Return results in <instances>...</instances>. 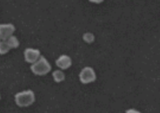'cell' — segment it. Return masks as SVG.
<instances>
[{
    "mask_svg": "<svg viewBox=\"0 0 160 113\" xmlns=\"http://www.w3.org/2000/svg\"><path fill=\"white\" fill-rule=\"evenodd\" d=\"M97 76L95 71L91 67H85L79 74V79L83 84H89L94 81Z\"/></svg>",
    "mask_w": 160,
    "mask_h": 113,
    "instance_id": "3",
    "label": "cell"
},
{
    "mask_svg": "<svg viewBox=\"0 0 160 113\" xmlns=\"http://www.w3.org/2000/svg\"><path fill=\"white\" fill-rule=\"evenodd\" d=\"M6 41L8 43V44H9V47H11V49H13V48H17L20 45L18 39L17 38V37L14 36L13 35L12 36H11L10 37L8 38L6 40Z\"/></svg>",
    "mask_w": 160,
    "mask_h": 113,
    "instance_id": "8",
    "label": "cell"
},
{
    "mask_svg": "<svg viewBox=\"0 0 160 113\" xmlns=\"http://www.w3.org/2000/svg\"><path fill=\"white\" fill-rule=\"evenodd\" d=\"M41 56V52L37 49L27 48L24 51V59L25 61L28 63L33 64Z\"/></svg>",
    "mask_w": 160,
    "mask_h": 113,
    "instance_id": "4",
    "label": "cell"
},
{
    "mask_svg": "<svg viewBox=\"0 0 160 113\" xmlns=\"http://www.w3.org/2000/svg\"><path fill=\"white\" fill-rule=\"evenodd\" d=\"M94 39V37L92 34L90 33H87L83 35V40L87 43L92 42Z\"/></svg>",
    "mask_w": 160,
    "mask_h": 113,
    "instance_id": "10",
    "label": "cell"
},
{
    "mask_svg": "<svg viewBox=\"0 0 160 113\" xmlns=\"http://www.w3.org/2000/svg\"><path fill=\"white\" fill-rule=\"evenodd\" d=\"M11 50L9 44L7 42L6 40H2L0 42V55H5L7 53Z\"/></svg>",
    "mask_w": 160,
    "mask_h": 113,
    "instance_id": "9",
    "label": "cell"
},
{
    "mask_svg": "<svg viewBox=\"0 0 160 113\" xmlns=\"http://www.w3.org/2000/svg\"><path fill=\"white\" fill-rule=\"evenodd\" d=\"M15 31V27L12 23L0 24V37L3 40H6L12 36Z\"/></svg>",
    "mask_w": 160,
    "mask_h": 113,
    "instance_id": "5",
    "label": "cell"
},
{
    "mask_svg": "<svg viewBox=\"0 0 160 113\" xmlns=\"http://www.w3.org/2000/svg\"><path fill=\"white\" fill-rule=\"evenodd\" d=\"M15 102L20 107H28L35 101V95L33 91L27 90L17 93L14 96Z\"/></svg>",
    "mask_w": 160,
    "mask_h": 113,
    "instance_id": "1",
    "label": "cell"
},
{
    "mask_svg": "<svg viewBox=\"0 0 160 113\" xmlns=\"http://www.w3.org/2000/svg\"><path fill=\"white\" fill-rule=\"evenodd\" d=\"M89 1L91 2L95 3H102L103 0H89Z\"/></svg>",
    "mask_w": 160,
    "mask_h": 113,
    "instance_id": "11",
    "label": "cell"
},
{
    "mask_svg": "<svg viewBox=\"0 0 160 113\" xmlns=\"http://www.w3.org/2000/svg\"><path fill=\"white\" fill-rule=\"evenodd\" d=\"M52 76L53 78V80L56 83H60L62 82V81L65 80V76L63 72L60 70H57L53 72Z\"/></svg>",
    "mask_w": 160,
    "mask_h": 113,
    "instance_id": "7",
    "label": "cell"
},
{
    "mask_svg": "<svg viewBox=\"0 0 160 113\" xmlns=\"http://www.w3.org/2000/svg\"><path fill=\"white\" fill-rule=\"evenodd\" d=\"M0 98H1V96H0Z\"/></svg>",
    "mask_w": 160,
    "mask_h": 113,
    "instance_id": "13",
    "label": "cell"
},
{
    "mask_svg": "<svg viewBox=\"0 0 160 113\" xmlns=\"http://www.w3.org/2000/svg\"><path fill=\"white\" fill-rule=\"evenodd\" d=\"M56 65L62 70L68 69L72 65V59L68 55H63L56 60Z\"/></svg>",
    "mask_w": 160,
    "mask_h": 113,
    "instance_id": "6",
    "label": "cell"
},
{
    "mask_svg": "<svg viewBox=\"0 0 160 113\" xmlns=\"http://www.w3.org/2000/svg\"><path fill=\"white\" fill-rule=\"evenodd\" d=\"M32 72L37 76H44L49 73L52 70L50 62L43 56H41L31 66Z\"/></svg>",
    "mask_w": 160,
    "mask_h": 113,
    "instance_id": "2",
    "label": "cell"
},
{
    "mask_svg": "<svg viewBox=\"0 0 160 113\" xmlns=\"http://www.w3.org/2000/svg\"><path fill=\"white\" fill-rule=\"evenodd\" d=\"M2 40V38H1V37H0V42H1Z\"/></svg>",
    "mask_w": 160,
    "mask_h": 113,
    "instance_id": "12",
    "label": "cell"
}]
</instances>
